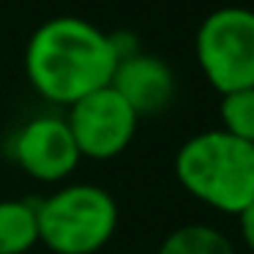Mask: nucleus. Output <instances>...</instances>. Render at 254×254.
Returning <instances> with one entry per match:
<instances>
[{
    "mask_svg": "<svg viewBox=\"0 0 254 254\" xmlns=\"http://www.w3.org/2000/svg\"><path fill=\"white\" fill-rule=\"evenodd\" d=\"M115 66L118 47L112 36L79 17L47 19L30 36L25 52L30 85L44 99L68 107L93 90L107 88Z\"/></svg>",
    "mask_w": 254,
    "mask_h": 254,
    "instance_id": "nucleus-1",
    "label": "nucleus"
},
{
    "mask_svg": "<svg viewBox=\"0 0 254 254\" xmlns=\"http://www.w3.org/2000/svg\"><path fill=\"white\" fill-rule=\"evenodd\" d=\"M175 175L189 194L238 216L254 202V142L224 128L202 131L178 150Z\"/></svg>",
    "mask_w": 254,
    "mask_h": 254,
    "instance_id": "nucleus-2",
    "label": "nucleus"
},
{
    "mask_svg": "<svg viewBox=\"0 0 254 254\" xmlns=\"http://www.w3.org/2000/svg\"><path fill=\"white\" fill-rule=\"evenodd\" d=\"M39 241L55 254H93L118 227V205L104 189L77 183L36 205Z\"/></svg>",
    "mask_w": 254,
    "mask_h": 254,
    "instance_id": "nucleus-3",
    "label": "nucleus"
},
{
    "mask_svg": "<svg viewBox=\"0 0 254 254\" xmlns=\"http://www.w3.org/2000/svg\"><path fill=\"white\" fill-rule=\"evenodd\" d=\"M194 50L202 74L221 96L254 88V11L216 8L199 25Z\"/></svg>",
    "mask_w": 254,
    "mask_h": 254,
    "instance_id": "nucleus-4",
    "label": "nucleus"
},
{
    "mask_svg": "<svg viewBox=\"0 0 254 254\" xmlns=\"http://www.w3.org/2000/svg\"><path fill=\"white\" fill-rule=\"evenodd\" d=\"M137 112L112 85L74 101L66 118L79 153L88 159H112L123 153L137 131Z\"/></svg>",
    "mask_w": 254,
    "mask_h": 254,
    "instance_id": "nucleus-5",
    "label": "nucleus"
},
{
    "mask_svg": "<svg viewBox=\"0 0 254 254\" xmlns=\"http://www.w3.org/2000/svg\"><path fill=\"white\" fill-rule=\"evenodd\" d=\"M14 156H17L19 167L36 181H63L77 170L79 153L74 134L63 118H36L14 139Z\"/></svg>",
    "mask_w": 254,
    "mask_h": 254,
    "instance_id": "nucleus-6",
    "label": "nucleus"
},
{
    "mask_svg": "<svg viewBox=\"0 0 254 254\" xmlns=\"http://www.w3.org/2000/svg\"><path fill=\"white\" fill-rule=\"evenodd\" d=\"M110 85L126 99L137 118L161 115L175 101V74L164 61L145 52L121 58Z\"/></svg>",
    "mask_w": 254,
    "mask_h": 254,
    "instance_id": "nucleus-7",
    "label": "nucleus"
},
{
    "mask_svg": "<svg viewBox=\"0 0 254 254\" xmlns=\"http://www.w3.org/2000/svg\"><path fill=\"white\" fill-rule=\"evenodd\" d=\"M39 243L36 205L22 199L0 202V254H25Z\"/></svg>",
    "mask_w": 254,
    "mask_h": 254,
    "instance_id": "nucleus-8",
    "label": "nucleus"
},
{
    "mask_svg": "<svg viewBox=\"0 0 254 254\" xmlns=\"http://www.w3.org/2000/svg\"><path fill=\"white\" fill-rule=\"evenodd\" d=\"M159 254H235L230 238L208 224H186L164 238Z\"/></svg>",
    "mask_w": 254,
    "mask_h": 254,
    "instance_id": "nucleus-9",
    "label": "nucleus"
},
{
    "mask_svg": "<svg viewBox=\"0 0 254 254\" xmlns=\"http://www.w3.org/2000/svg\"><path fill=\"white\" fill-rule=\"evenodd\" d=\"M221 123L232 137L254 142V88H241L221 96Z\"/></svg>",
    "mask_w": 254,
    "mask_h": 254,
    "instance_id": "nucleus-10",
    "label": "nucleus"
},
{
    "mask_svg": "<svg viewBox=\"0 0 254 254\" xmlns=\"http://www.w3.org/2000/svg\"><path fill=\"white\" fill-rule=\"evenodd\" d=\"M238 221H241V235L246 241V246L254 252V202H249L246 208L238 213Z\"/></svg>",
    "mask_w": 254,
    "mask_h": 254,
    "instance_id": "nucleus-11",
    "label": "nucleus"
}]
</instances>
